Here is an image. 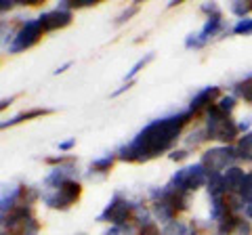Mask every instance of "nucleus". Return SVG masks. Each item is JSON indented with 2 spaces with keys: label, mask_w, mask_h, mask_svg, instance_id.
Wrapping results in <instances>:
<instances>
[{
  "label": "nucleus",
  "mask_w": 252,
  "mask_h": 235,
  "mask_svg": "<svg viewBox=\"0 0 252 235\" xmlns=\"http://www.w3.org/2000/svg\"><path fill=\"white\" fill-rule=\"evenodd\" d=\"M191 114L187 112H179V114H170L164 118L149 122L143 130H139L135 139L128 141L126 145H122L116 151L118 160L124 162H149L158 158V155L166 153L172 149V145L177 143V139L181 137L185 124L191 120Z\"/></svg>",
  "instance_id": "obj_1"
},
{
  "label": "nucleus",
  "mask_w": 252,
  "mask_h": 235,
  "mask_svg": "<svg viewBox=\"0 0 252 235\" xmlns=\"http://www.w3.org/2000/svg\"><path fill=\"white\" fill-rule=\"evenodd\" d=\"M202 11L208 13L206 21H204V26L198 29L195 34H189L185 38V46L187 49H202V46H206L210 40H215L217 36H220L223 32H227V23L223 21V13L217 4H202Z\"/></svg>",
  "instance_id": "obj_2"
},
{
  "label": "nucleus",
  "mask_w": 252,
  "mask_h": 235,
  "mask_svg": "<svg viewBox=\"0 0 252 235\" xmlns=\"http://www.w3.org/2000/svg\"><path fill=\"white\" fill-rule=\"evenodd\" d=\"M204 130H206L208 139L219 141V143H223V145H229L240 135V124L233 120L231 114L220 112L215 103V105L208 107L206 126H204Z\"/></svg>",
  "instance_id": "obj_3"
},
{
  "label": "nucleus",
  "mask_w": 252,
  "mask_h": 235,
  "mask_svg": "<svg viewBox=\"0 0 252 235\" xmlns=\"http://www.w3.org/2000/svg\"><path fill=\"white\" fill-rule=\"evenodd\" d=\"M141 204L130 202L126 195L120 191L112 195V200L107 202V206L101 210V214L97 216L99 223H112L114 227H126L130 221H137Z\"/></svg>",
  "instance_id": "obj_4"
},
{
  "label": "nucleus",
  "mask_w": 252,
  "mask_h": 235,
  "mask_svg": "<svg viewBox=\"0 0 252 235\" xmlns=\"http://www.w3.org/2000/svg\"><path fill=\"white\" fill-rule=\"evenodd\" d=\"M2 231H9L11 235H38L40 225L28 204H17L9 214L2 216Z\"/></svg>",
  "instance_id": "obj_5"
},
{
  "label": "nucleus",
  "mask_w": 252,
  "mask_h": 235,
  "mask_svg": "<svg viewBox=\"0 0 252 235\" xmlns=\"http://www.w3.org/2000/svg\"><path fill=\"white\" fill-rule=\"evenodd\" d=\"M80 193H82L80 183H78L76 178H72V181L59 183L57 187H49V189H44L40 193V198H42V202L46 204V206L53 208V210H67L78 202Z\"/></svg>",
  "instance_id": "obj_6"
},
{
  "label": "nucleus",
  "mask_w": 252,
  "mask_h": 235,
  "mask_svg": "<svg viewBox=\"0 0 252 235\" xmlns=\"http://www.w3.org/2000/svg\"><path fill=\"white\" fill-rule=\"evenodd\" d=\"M208 181H210V175L198 162V164H189V166L179 168L175 175L170 176V181L166 185H170L172 189L191 193V191L202 189V187H208Z\"/></svg>",
  "instance_id": "obj_7"
},
{
  "label": "nucleus",
  "mask_w": 252,
  "mask_h": 235,
  "mask_svg": "<svg viewBox=\"0 0 252 235\" xmlns=\"http://www.w3.org/2000/svg\"><path fill=\"white\" fill-rule=\"evenodd\" d=\"M235 160H240L235 147H231V145H219V147H212V149L204 151L200 164L206 168V172L212 176V175H223L225 170H229L235 164Z\"/></svg>",
  "instance_id": "obj_8"
},
{
  "label": "nucleus",
  "mask_w": 252,
  "mask_h": 235,
  "mask_svg": "<svg viewBox=\"0 0 252 235\" xmlns=\"http://www.w3.org/2000/svg\"><path fill=\"white\" fill-rule=\"evenodd\" d=\"M42 34H44V28H42V23H40L38 17L23 21L17 32L11 36V42H9V46H6V51H9L11 55L26 51V49L34 46L38 40H40Z\"/></svg>",
  "instance_id": "obj_9"
},
{
  "label": "nucleus",
  "mask_w": 252,
  "mask_h": 235,
  "mask_svg": "<svg viewBox=\"0 0 252 235\" xmlns=\"http://www.w3.org/2000/svg\"><path fill=\"white\" fill-rule=\"evenodd\" d=\"M72 17H74L72 11L65 9L63 4H59V6H55V9L42 13L38 19H40L42 28H44V32H55V29L67 28L69 23H72Z\"/></svg>",
  "instance_id": "obj_10"
},
{
  "label": "nucleus",
  "mask_w": 252,
  "mask_h": 235,
  "mask_svg": "<svg viewBox=\"0 0 252 235\" xmlns=\"http://www.w3.org/2000/svg\"><path fill=\"white\" fill-rule=\"evenodd\" d=\"M220 90H219V86H206V88H202V90H198L193 95V99H191V103H189V107H187V112L191 114V116H195V114H200L204 107H210V105H215V101H219L220 97Z\"/></svg>",
  "instance_id": "obj_11"
},
{
  "label": "nucleus",
  "mask_w": 252,
  "mask_h": 235,
  "mask_svg": "<svg viewBox=\"0 0 252 235\" xmlns=\"http://www.w3.org/2000/svg\"><path fill=\"white\" fill-rule=\"evenodd\" d=\"M53 114V109H44V107H34V109H28V112H21L17 116H13L11 120H4L2 122V128H9V126H15L19 122H28L32 118H40V116H49Z\"/></svg>",
  "instance_id": "obj_12"
},
{
  "label": "nucleus",
  "mask_w": 252,
  "mask_h": 235,
  "mask_svg": "<svg viewBox=\"0 0 252 235\" xmlns=\"http://www.w3.org/2000/svg\"><path fill=\"white\" fill-rule=\"evenodd\" d=\"M116 158H118L116 153H105V155H101V158L93 160L91 162V168H89L91 175H107V172L112 170Z\"/></svg>",
  "instance_id": "obj_13"
},
{
  "label": "nucleus",
  "mask_w": 252,
  "mask_h": 235,
  "mask_svg": "<svg viewBox=\"0 0 252 235\" xmlns=\"http://www.w3.org/2000/svg\"><path fill=\"white\" fill-rule=\"evenodd\" d=\"M162 235H195V229H193V225H187L183 221H179V218H175V221H170L162 227Z\"/></svg>",
  "instance_id": "obj_14"
},
{
  "label": "nucleus",
  "mask_w": 252,
  "mask_h": 235,
  "mask_svg": "<svg viewBox=\"0 0 252 235\" xmlns=\"http://www.w3.org/2000/svg\"><path fill=\"white\" fill-rule=\"evenodd\" d=\"M233 97L246 101V103L252 105V76L250 78H244V80L233 84Z\"/></svg>",
  "instance_id": "obj_15"
},
{
  "label": "nucleus",
  "mask_w": 252,
  "mask_h": 235,
  "mask_svg": "<svg viewBox=\"0 0 252 235\" xmlns=\"http://www.w3.org/2000/svg\"><path fill=\"white\" fill-rule=\"evenodd\" d=\"M235 151H238V158L244 162H252V130L246 132L235 145Z\"/></svg>",
  "instance_id": "obj_16"
},
{
  "label": "nucleus",
  "mask_w": 252,
  "mask_h": 235,
  "mask_svg": "<svg viewBox=\"0 0 252 235\" xmlns=\"http://www.w3.org/2000/svg\"><path fill=\"white\" fill-rule=\"evenodd\" d=\"M152 59H154V53H147L145 57H141V59L137 61V63H135V65H132V67L128 69V74L124 76V82H132V78H135V76L141 72V69H143V67L149 63V61H152Z\"/></svg>",
  "instance_id": "obj_17"
},
{
  "label": "nucleus",
  "mask_w": 252,
  "mask_h": 235,
  "mask_svg": "<svg viewBox=\"0 0 252 235\" xmlns=\"http://www.w3.org/2000/svg\"><path fill=\"white\" fill-rule=\"evenodd\" d=\"M238 195L244 200V202H252V172H246L244 175V181H242V185H240V191H238Z\"/></svg>",
  "instance_id": "obj_18"
},
{
  "label": "nucleus",
  "mask_w": 252,
  "mask_h": 235,
  "mask_svg": "<svg viewBox=\"0 0 252 235\" xmlns=\"http://www.w3.org/2000/svg\"><path fill=\"white\" fill-rule=\"evenodd\" d=\"M229 11L233 15H238L240 19H246L248 13H252V0H250V2H240V0H235V2L229 4Z\"/></svg>",
  "instance_id": "obj_19"
},
{
  "label": "nucleus",
  "mask_w": 252,
  "mask_h": 235,
  "mask_svg": "<svg viewBox=\"0 0 252 235\" xmlns=\"http://www.w3.org/2000/svg\"><path fill=\"white\" fill-rule=\"evenodd\" d=\"M233 34H240V36H248L252 34V17H246V19H238V23L231 28Z\"/></svg>",
  "instance_id": "obj_20"
},
{
  "label": "nucleus",
  "mask_w": 252,
  "mask_h": 235,
  "mask_svg": "<svg viewBox=\"0 0 252 235\" xmlns=\"http://www.w3.org/2000/svg\"><path fill=\"white\" fill-rule=\"evenodd\" d=\"M235 105H238V99H235L233 95H227V97H220L217 101V107L220 109V112H225V114H231Z\"/></svg>",
  "instance_id": "obj_21"
},
{
  "label": "nucleus",
  "mask_w": 252,
  "mask_h": 235,
  "mask_svg": "<svg viewBox=\"0 0 252 235\" xmlns=\"http://www.w3.org/2000/svg\"><path fill=\"white\" fill-rule=\"evenodd\" d=\"M139 235H162V231L156 225V221H147L145 225L139 227Z\"/></svg>",
  "instance_id": "obj_22"
},
{
  "label": "nucleus",
  "mask_w": 252,
  "mask_h": 235,
  "mask_svg": "<svg viewBox=\"0 0 252 235\" xmlns=\"http://www.w3.org/2000/svg\"><path fill=\"white\" fill-rule=\"evenodd\" d=\"M139 11V4H130L126 11H122L120 15H118V19H116V23H124V21H128V17H132Z\"/></svg>",
  "instance_id": "obj_23"
},
{
  "label": "nucleus",
  "mask_w": 252,
  "mask_h": 235,
  "mask_svg": "<svg viewBox=\"0 0 252 235\" xmlns=\"http://www.w3.org/2000/svg\"><path fill=\"white\" fill-rule=\"evenodd\" d=\"M103 235H132L128 227H112V229H107Z\"/></svg>",
  "instance_id": "obj_24"
},
{
  "label": "nucleus",
  "mask_w": 252,
  "mask_h": 235,
  "mask_svg": "<svg viewBox=\"0 0 252 235\" xmlns=\"http://www.w3.org/2000/svg\"><path fill=\"white\" fill-rule=\"evenodd\" d=\"M76 145V139H67V141H61L59 143V151H69L72 147Z\"/></svg>",
  "instance_id": "obj_25"
},
{
  "label": "nucleus",
  "mask_w": 252,
  "mask_h": 235,
  "mask_svg": "<svg viewBox=\"0 0 252 235\" xmlns=\"http://www.w3.org/2000/svg\"><path fill=\"white\" fill-rule=\"evenodd\" d=\"M187 149H179V151H172L170 153V160H185L187 158Z\"/></svg>",
  "instance_id": "obj_26"
},
{
  "label": "nucleus",
  "mask_w": 252,
  "mask_h": 235,
  "mask_svg": "<svg viewBox=\"0 0 252 235\" xmlns=\"http://www.w3.org/2000/svg\"><path fill=\"white\" fill-rule=\"evenodd\" d=\"M69 65H72V61H67V63H63L61 67H57V69H55V74H63V72H65V69H67Z\"/></svg>",
  "instance_id": "obj_27"
},
{
  "label": "nucleus",
  "mask_w": 252,
  "mask_h": 235,
  "mask_svg": "<svg viewBox=\"0 0 252 235\" xmlns=\"http://www.w3.org/2000/svg\"><path fill=\"white\" fill-rule=\"evenodd\" d=\"M246 214H248V218H252V202L246 204Z\"/></svg>",
  "instance_id": "obj_28"
},
{
  "label": "nucleus",
  "mask_w": 252,
  "mask_h": 235,
  "mask_svg": "<svg viewBox=\"0 0 252 235\" xmlns=\"http://www.w3.org/2000/svg\"><path fill=\"white\" fill-rule=\"evenodd\" d=\"M2 235H11V233H6V231H2Z\"/></svg>",
  "instance_id": "obj_29"
},
{
  "label": "nucleus",
  "mask_w": 252,
  "mask_h": 235,
  "mask_svg": "<svg viewBox=\"0 0 252 235\" xmlns=\"http://www.w3.org/2000/svg\"><path fill=\"white\" fill-rule=\"evenodd\" d=\"M80 235H82V233H80Z\"/></svg>",
  "instance_id": "obj_30"
}]
</instances>
